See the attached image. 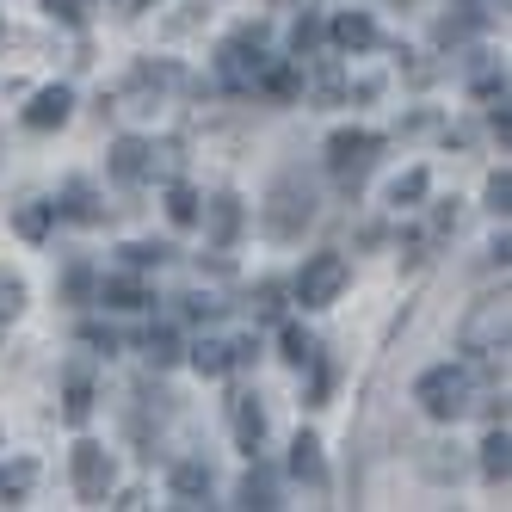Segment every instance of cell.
Listing matches in <instances>:
<instances>
[{
    "mask_svg": "<svg viewBox=\"0 0 512 512\" xmlns=\"http://www.w3.org/2000/svg\"><path fill=\"white\" fill-rule=\"evenodd\" d=\"M149 167H155V149L142 136H124L118 149H112V179H124V186H136V179H149Z\"/></svg>",
    "mask_w": 512,
    "mask_h": 512,
    "instance_id": "52a82bcc",
    "label": "cell"
},
{
    "mask_svg": "<svg viewBox=\"0 0 512 512\" xmlns=\"http://www.w3.org/2000/svg\"><path fill=\"white\" fill-rule=\"evenodd\" d=\"M142 352H149V364H173L179 358V340L173 334H149V346H142Z\"/></svg>",
    "mask_w": 512,
    "mask_h": 512,
    "instance_id": "4316f807",
    "label": "cell"
},
{
    "mask_svg": "<svg viewBox=\"0 0 512 512\" xmlns=\"http://www.w3.org/2000/svg\"><path fill=\"white\" fill-rule=\"evenodd\" d=\"M235 438H241V451H260V438H266V414H260V401L253 395H235Z\"/></svg>",
    "mask_w": 512,
    "mask_h": 512,
    "instance_id": "9c48e42d",
    "label": "cell"
},
{
    "mask_svg": "<svg viewBox=\"0 0 512 512\" xmlns=\"http://www.w3.org/2000/svg\"><path fill=\"white\" fill-rule=\"evenodd\" d=\"M506 451H512V438H506V420H500V426L482 438V475H488V482H506V469H512Z\"/></svg>",
    "mask_w": 512,
    "mask_h": 512,
    "instance_id": "5bb4252c",
    "label": "cell"
},
{
    "mask_svg": "<svg viewBox=\"0 0 512 512\" xmlns=\"http://www.w3.org/2000/svg\"><path fill=\"white\" fill-rule=\"evenodd\" d=\"M488 210H494V216H506V210H512V179H506V167L488 179Z\"/></svg>",
    "mask_w": 512,
    "mask_h": 512,
    "instance_id": "d4e9b609",
    "label": "cell"
},
{
    "mask_svg": "<svg viewBox=\"0 0 512 512\" xmlns=\"http://www.w3.org/2000/svg\"><path fill=\"white\" fill-rule=\"evenodd\" d=\"M309 223H315V192H309V179L284 173L278 186H272V204H266V235H278V241H297Z\"/></svg>",
    "mask_w": 512,
    "mask_h": 512,
    "instance_id": "6da1fadb",
    "label": "cell"
},
{
    "mask_svg": "<svg viewBox=\"0 0 512 512\" xmlns=\"http://www.w3.org/2000/svg\"><path fill=\"white\" fill-rule=\"evenodd\" d=\"M204 494H210V469H204V463H179V469H173V500H179V506H198Z\"/></svg>",
    "mask_w": 512,
    "mask_h": 512,
    "instance_id": "9a60e30c",
    "label": "cell"
},
{
    "mask_svg": "<svg viewBox=\"0 0 512 512\" xmlns=\"http://www.w3.org/2000/svg\"><path fill=\"white\" fill-rule=\"evenodd\" d=\"M31 488H38V463H31V457L0 463V500H25Z\"/></svg>",
    "mask_w": 512,
    "mask_h": 512,
    "instance_id": "4fadbf2b",
    "label": "cell"
},
{
    "mask_svg": "<svg viewBox=\"0 0 512 512\" xmlns=\"http://www.w3.org/2000/svg\"><path fill=\"white\" fill-rule=\"evenodd\" d=\"M253 309H260V315H278V290H272V284H260V297H253Z\"/></svg>",
    "mask_w": 512,
    "mask_h": 512,
    "instance_id": "f1b7e54d",
    "label": "cell"
},
{
    "mask_svg": "<svg viewBox=\"0 0 512 512\" xmlns=\"http://www.w3.org/2000/svg\"><path fill=\"white\" fill-rule=\"evenodd\" d=\"M130 253V266H161L167 260V247H124Z\"/></svg>",
    "mask_w": 512,
    "mask_h": 512,
    "instance_id": "83f0119b",
    "label": "cell"
},
{
    "mask_svg": "<svg viewBox=\"0 0 512 512\" xmlns=\"http://www.w3.org/2000/svg\"><path fill=\"white\" fill-rule=\"evenodd\" d=\"M334 44H340V50H371V44H377L371 13H340V19H334Z\"/></svg>",
    "mask_w": 512,
    "mask_h": 512,
    "instance_id": "7c38bea8",
    "label": "cell"
},
{
    "mask_svg": "<svg viewBox=\"0 0 512 512\" xmlns=\"http://www.w3.org/2000/svg\"><path fill=\"white\" fill-rule=\"evenodd\" d=\"M167 216H173L179 229H192L198 216H204V210H198V192H192V186H173V192H167Z\"/></svg>",
    "mask_w": 512,
    "mask_h": 512,
    "instance_id": "44dd1931",
    "label": "cell"
},
{
    "mask_svg": "<svg viewBox=\"0 0 512 512\" xmlns=\"http://www.w3.org/2000/svg\"><path fill=\"white\" fill-rule=\"evenodd\" d=\"M75 494L87 506H105V494H112V457L99 445H75Z\"/></svg>",
    "mask_w": 512,
    "mask_h": 512,
    "instance_id": "8992f818",
    "label": "cell"
},
{
    "mask_svg": "<svg viewBox=\"0 0 512 512\" xmlns=\"http://www.w3.org/2000/svg\"><path fill=\"white\" fill-rule=\"evenodd\" d=\"M463 352H500L506 346V297H482L475 303V315L457 327Z\"/></svg>",
    "mask_w": 512,
    "mask_h": 512,
    "instance_id": "277c9868",
    "label": "cell"
},
{
    "mask_svg": "<svg viewBox=\"0 0 512 512\" xmlns=\"http://www.w3.org/2000/svg\"><path fill=\"white\" fill-rule=\"evenodd\" d=\"M62 414H68V426H81V420L93 414V389H87V377H81V371L68 377V408H62Z\"/></svg>",
    "mask_w": 512,
    "mask_h": 512,
    "instance_id": "7402d4cb",
    "label": "cell"
},
{
    "mask_svg": "<svg viewBox=\"0 0 512 512\" xmlns=\"http://www.w3.org/2000/svg\"><path fill=\"white\" fill-rule=\"evenodd\" d=\"M414 401L432 420H457V414H469V377L457 364H432V371L414 383Z\"/></svg>",
    "mask_w": 512,
    "mask_h": 512,
    "instance_id": "3957f363",
    "label": "cell"
},
{
    "mask_svg": "<svg viewBox=\"0 0 512 512\" xmlns=\"http://www.w3.org/2000/svg\"><path fill=\"white\" fill-rule=\"evenodd\" d=\"M235 235H241V198H235V192L210 198V241H216V247H229Z\"/></svg>",
    "mask_w": 512,
    "mask_h": 512,
    "instance_id": "30bf717a",
    "label": "cell"
},
{
    "mask_svg": "<svg viewBox=\"0 0 512 512\" xmlns=\"http://www.w3.org/2000/svg\"><path fill=\"white\" fill-rule=\"evenodd\" d=\"M68 105H75V99H68V87H44L38 99L25 105V130H56V124H68Z\"/></svg>",
    "mask_w": 512,
    "mask_h": 512,
    "instance_id": "ba28073f",
    "label": "cell"
},
{
    "mask_svg": "<svg viewBox=\"0 0 512 512\" xmlns=\"http://www.w3.org/2000/svg\"><path fill=\"white\" fill-rule=\"evenodd\" d=\"M99 303L105 309H142V303H149V290H142V278H105L99 284Z\"/></svg>",
    "mask_w": 512,
    "mask_h": 512,
    "instance_id": "2e32d148",
    "label": "cell"
},
{
    "mask_svg": "<svg viewBox=\"0 0 512 512\" xmlns=\"http://www.w3.org/2000/svg\"><path fill=\"white\" fill-rule=\"evenodd\" d=\"M346 284H352L346 253H315V260L297 272V303H303V309H334Z\"/></svg>",
    "mask_w": 512,
    "mask_h": 512,
    "instance_id": "7a4b0ae2",
    "label": "cell"
},
{
    "mask_svg": "<svg viewBox=\"0 0 512 512\" xmlns=\"http://www.w3.org/2000/svg\"><path fill=\"white\" fill-rule=\"evenodd\" d=\"M19 309H25V278L0 266V327H7V321H19Z\"/></svg>",
    "mask_w": 512,
    "mask_h": 512,
    "instance_id": "d6986e66",
    "label": "cell"
},
{
    "mask_svg": "<svg viewBox=\"0 0 512 512\" xmlns=\"http://www.w3.org/2000/svg\"><path fill=\"white\" fill-rule=\"evenodd\" d=\"M426 186H432V179H426V167H408V173H401L395 186H389V204H395V210H414V204L426 198Z\"/></svg>",
    "mask_w": 512,
    "mask_h": 512,
    "instance_id": "e0dca14e",
    "label": "cell"
},
{
    "mask_svg": "<svg viewBox=\"0 0 512 512\" xmlns=\"http://www.w3.org/2000/svg\"><path fill=\"white\" fill-rule=\"evenodd\" d=\"M290 475H297V482H309V488H321L327 482V469H321V445L309 432H297V445H290Z\"/></svg>",
    "mask_w": 512,
    "mask_h": 512,
    "instance_id": "8fae6325",
    "label": "cell"
},
{
    "mask_svg": "<svg viewBox=\"0 0 512 512\" xmlns=\"http://www.w3.org/2000/svg\"><path fill=\"white\" fill-rule=\"evenodd\" d=\"M241 506H278V500H272V482H266V475H247V482H241Z\"/></svg>",
    "mask_w": 512,
    "mask_h": 512,
    "instance_id": "484cf974",
    "label": "cell"
},
{
    "mask_svg": "<svg viewBox=\"0 0 512 512\" xmlns=\"http://www.w3.org/2000/svg\"><path fill=\"white\" fill-rule=\"evenodd\" d=\"M192 364H198V377H223L235 358H229L223 340H198V346H192Z\"/></svg>",
    "mask_w": 512,
    "mask_h": 512,
    "instance_id": "ac0fdd59",
    "label": "cell"
},
{
    "mask_svg": "<svg viewBox=\"0 0 512 512\" xmlns=\"http://www.w3.org/2000/svg\"><path fill=\"white\" fill-rule=\"evenodd\" d=\"M223 75L229 81H253V75H260V44H253V56H247V44H229L223 50Z\"/></svg>",
    "mask_w": 512,
    "mask_h": 512,
    "instance_id": "ffe728a7",
    "label": "cell"
},
{
    "mask_svg": "<svg viewBox=\"0 0 512 512\" xmlns=\"http://www.w3.org/2000/svg\"><path fill=\"white\" fill-rule=\"evenodd\" d=\"M155 7V0H124V13H149Z\"/></svg>",
    "mask_w": 512,
    "mask_h": 512,
    "instance_id": "f546056e",
    "label": "cell"
},
{
    "mask_svg": "<svg viewBox=\"0 0 512 512\" xmlns=\"http://www.w3.org/2000/svg\"><path fill=\"white\" fill-rule=\"evenodd\" d=\"M284 358H290V364H309V358H315V340L303 334V327H284Z\"/></svg>",
    "mask_w": 512,
    "mask_h": 512,
    "instance_id": "cb8c5ba5",
    "label": "cell"
},
{
    "mask_svg": "<svg viewBox=\"0 0 512 512\" xmlns=\"http://www.w3.org/2000/svg\"><path fill=\"white\" fill-rule=\"evenodd\" d=\"M50 216H56V204H31V210H19V216H13V223H19V235H25V241H38V235L50 229Z\"/></svg>",
    "mask_w": 512,
    "mask_h": 512,
    "instance_id": "603a6c76",
    "label": "cell"
},
{
    "mask_svg": "<svg viewBox=\"0 0 512 512\" xmlns=\"http://www.w3.org/2000/svg\"><path fill=\"white\" fill-rule=\"evenodd\" d=\"M371 155H377L371 130H334V136H327V167H334L340 179H358L364 167H371Z\"/></svg>",
    "mask_w": 512,
    "mask_h": 512,
    "instance_id": "5b68a950",
    "label": "cell"
}]
</instances>
